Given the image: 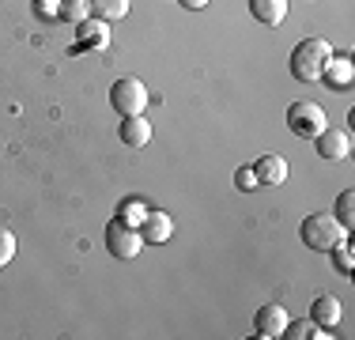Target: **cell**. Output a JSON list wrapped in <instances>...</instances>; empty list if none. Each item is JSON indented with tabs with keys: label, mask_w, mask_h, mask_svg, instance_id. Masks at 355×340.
Listing matches in <instances>:
<instances>
[{
	"label": "cell",
	"mask_w": 355,
	"mask_h": 340,
	"mask_svg": "<svg viewBox=\"0 0 355 340\" xmlns=\"http://www.w3.org/2000/svg\"><path fill=\"white\" fill-rule=\"evenodd\" d=\"M234 185H239V189H257V174H253V167H239V170H234Z\"/></svg>",
	"instance_id": "cell-22"
},
{
	"label": "cell",
	"mask_w": 355,
	"mask_h": 340,
	"mask_svg": "<svg viewBox=\"0 0 355 340\" xmlns=\"http://www.w3.org/2000/svg\"><path fill=\"white\" fill-rule=\"evenodd\" d=\"M250 12L265 27H280L287 19V0H250Z\"/></svg>",
	"instance_id": "cell-14"
},
{
	"label": "cell",
	"mask_w": 355,
	"mask_h": 340,
	"mask_svg": "<svg viewBox=\"0 0 355 340\" xmlns=\"http://www.w3.org/2000/svg\"><path fill=\"white\" fill-rule=\"evenodd\" d=\"M333 57V46L325 38H302L291 49V76L299 83H318L325 72V61Z\"/></svg>",
	"instance_id": "cell-1"
},
{
	"label": "cell",
	"mask_w": 355,
	"mask_h": 340,
	"mask_svg": "<svg viewBox=\"0 0 355 340\" xmlns=\"http://www.w3.org/2000/svg\"><path fill=\"white\" fill-rule=\"evenodd\" d=\"M76 27H80V31H76V38H80L83 49H106L110 46V23L106 19H98V15L91 19V15H87V19L76 23Z\"/></svg>",
	"instance_id": "cell-11"
},
{
	"label": "cell",
	"mask_w": 355,
	"mask_h": 340,
	"mask_svg": "<svg viewBox=\"0 0 355 340\" xmlns=\"http://www.w3.org/2000/svg\"><path fill=\"white\" fill-rule=\"evenodd\" d=\"M171 235H174V219H171V212H163V208H148V216H144V223H140V238H144V246H163V242H171Z\"/></svg>",
	"instance_id": "cell-7"
},
{
	"label": "cell",
	"mask_w": 355,
	"mask_h": 340,
	"mask_svg": "<svg viewBox=\"0 0 355 340\" xmlns=\"http://www.w3.org/2000/svg\"><path fill=\"white\" fill-rule=\"evenodd\" d=\"M325 125H329V117H325V110H321L318 102L299 99V102L287 106V129H291L295 136H302V140H314Z\"/></svg>",
	"instance_id": "cell-3"
},
{
	"label": "cell",
	"mask_w": 355,
	"mask_h": 340,
	"mask_svg": "<svg viewBox=\"0 0 355 340\" xmlns=\"http://www.w3.org/2000/svg\"><path fill=\"white\" fill-rule=\"evenodd\" d=\"M329 257H333V265L344 272V276H352V269H355V253H352V242L344 238V242H336L333 250H329Z\"/></svg>",
	"instance_id": "cell-18"
},
{
	"label": "cell",
	"mask_w": 355,
	"mask_h": 340,
	"mask_svg": "<svg viewBox=\"0 0 355 340\" xmlns=\"http://www.w3.org/2000/svg\"><path fill=\"white\" fill-rule=\"evenodd\" d=\"M12 257H15V235L0 227V269H4V265H8V261H12Z\"/></svg>",
	"instance_id": "cell-21"
},
{
	"label": "cell",
	"mask_w": 355,
	"mask_h": 340,
	"mask_svg": "<svg viewBox=\"0 0 355 340\" xmlns=\"http://www.w3.org/2000/svg\"><path fill=\"white\" fill-rule=\"evenodd\" d=\"M314 144H318V155L321 159H348V151H352V133L348 129H333V125H325L318 136H314Z\"/></svg>",
	"instance_id": "cell-6"
},
{
	"label": "cell",
	"mask_w": 355,
	"mask_h": 340,
	"mask_svg": "<svg viewBox=\"0 0 355 340\" xmlns=\"http://www.w3.org/2000/svg\"><path fill=\"white\" fill-rule=\"evenodd\" d=\"M280 337H287V340H310V337H329V333H318L314 321H287V329Z\"/></svg>",
	"instance_id": "cell-19"
},
{
	"label": "cell",
	"mask_w": 355,
	"mask_h": 340,
	"mask_svg": "<svg viewBox=\"0 0 355 340\" xmlns=\"http://www.w3.org/2000/svg\"><path fill=\"white\" fill-rule=\"evenodd\" d=\"M87 15H91L87 0H61L57 4V19H64V23H83Z\"/></svg>",
	"instance_id": "cell-16"
},
{
	"label": "cell",
	"mask_w": 355,
	"mask_h": 340,
	"mask_svg": "<svg viewBox=\"0 0 355 340\" xmlns=\"http://www.w3.org/2000/svg\"><path fill=\"white\" fill-rule=\"evenodd\" d=\"M310 321L318 329H336L340 325V299L336 295H318L314 306H310Z\"/></svg>",
	"instance_id": "cell-13"
},
{
	"label": "cell",
	"mask_w": 355,
	"mask_h": 340,
	"mask_svg": "<svg viewBox=\"0 0 355 340\" xmlns=\"http://www.w3.org/2000/svg\"><path fill=\"white\" fill-rule=\"evenodd\" d=\"M106 250L114 253L117 261H132L144 250V238H140L137 227L121 223V219H110V227H106Z\"/></svg>",
	"instance_id": "cell-5"
},
{
	"label": "cell",
	"mask_w": 355,
	"mask_h": 340,
	"mask_svg": "<svg viewBox=\"0 0 355 340\" xmlns=\"http://www.w3.org/2000/svg\"><path fill=\"white\" fill-rule=\"evenodd\" d=\"M35 4L42 8V15H57V4H61V0H35Z\"/></svg>",
	"instance_id": "cell-23"
},
{
	"label": "cell",
	"mask_w": 355,
	"mask_h": 340,
	"mask_svg": "<svg viewBox=\"0 0 355 340\" xmlns=\"http://www.w3.org/2000/svg\"><path fill=\"white\" fill-rule=\"evenodd\" d=\"M117 136H121V144H125V148L140 151V148H148V144H151V121H148L144 114H137V117H125V121L117 125Z\"/></svg>",
	"instance_id": "cell-10"
},
{
	"label": "cell",
	"mask_w": 355,
	"mask_h": 340,
	"mask_svg": "<svg viewBox=\"0 0 355 340\" xmlns=\"http://www.w3.org/2000/svg\"><path fill=\"white\" fill-rule=\"evenodd\" d=\"M144 216H148V204H144V201H125L121 208H117V219H121V223H129V227H137V231H140Z\"/></svg>",
	"instance_id": "cell-17"
},
{
	"label": "cell",
	"mask_w": 355,
	"mask_h": 340,
	"mask_svg": "<svg viewBox=\"0 0 355 340\" xmlns=\"http://www.w3.org/2000/svg\"><path fill=\"white\" fill-rule=\"evenodd\" d=\"M87 4H91V15H98L106 23L125 19V12H129V0H87Z\"/></svg>",
	"instance_id": "cell-15"
},
{
	"label": "cell",
	"mask_w": 355,
	"mask_h": 340,
	"mask_svg": "<svg viewBox=\"0 0 355 340\" xmlns=\"http://www.w3.org/2000/svg\"><path fill=\"white\" fill-rule=\"evenodd\" d=\"M321 80L329 83V87H352V80H355V61L352 57H340V53H333L325 61V72H321Z\"/></svg>",
	"instance_id": "cell-12"
},
{
	"label": "cell",
	"mask_w": 355,
	"mask_h": 340,
	"mask_svg": "<svg viewBox=\"0 0 355 340\" xmlns=\"http://www.w3.org/2000/svg\"><path fill=\"white\" fill-rule=\"evenodd\" d=\"M253 174H257L261 185H284L287 174H291V167H287L284 155H276V151H268V155H261L257 163H253Z\"/></svg>",
	"instance_id": "cell-9"
},
{
	"label": "cell",
	"mask_w": 355,
	"mask_h": 340,
	"mask_svg": "<svg viewBox=\"0 0 355 340\" xmlns=\"http://www.w3.org/2000/svg\"><path fill=\"white\" fill-rule=\"evenodd\" d=\"M287 321H291V318H287V310H284L280 303H265L257 310V318H253V333L272 340V337H280L284 329H287Z\"/></svg>",
	"instance_id": "cell-8"
},
{
	"label": "cell",
	"mask_w": 355,
	"mask_h": 340,
	"mask_svg": "<svg viewBox=\"0 0 355 340\" xmlns=\"http://www.w3.org/2000/svg\"><path fill=\"white\" fill-rule=\"evenodd\" d=\"M148 87L137 80V76H125V80H117L114 87H110V106L117 110L121 117H137L148 110Z\"/></svg>",
	"instance_id": "cell-4"
},
{
	"label": "cell",
	"mask_w": 355,
	"mask_h": 340,
	"mask_svg": "<svg viewBox=\"0 0 355 340\" xmlns=\"http://www.w3.org/2000/svg\"><path fill=\"white\" fill-rule=\"evenodd\" d=\"M333 216L340 219V227H352V223H355V193H352V189L340 193V201H336V212H333Z\"/></svg>",
	"instance_id": "cell-20"
},
{
	"label": "cell",
	"mask_w": 355,
	"mask_h": 340,
	"mask_svg": "<svg viewBox=\"0 0 355 340\" xmlns=\"http://www.w3.org/2000/svg\"><path fill=\"white\" fill-rule=\"evenodd\" d=\"M299 238L310 246V250L329 253L336 242L348 238V227H340V219H336L333 212H310V216L299 223Z\"/></svg>",
	"instance_id": "cell-2"
},
{
	"label": "cell",
	"mask_w": 355,
	"mask_h": 340,
	"mask_svg": "<svg viewBox=\"0 0 355 340\" xmlns=\"http://www.w3.org/2000/svg\"><path fill=\"white\" fill-rule=\"evenodd\" d=\"M212 0H182V8H189V12H200V8H208Z\"/></svg>",
	"instance_id": "cell-24"
}]
</instances>
